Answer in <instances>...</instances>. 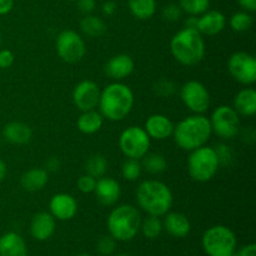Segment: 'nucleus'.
<instances>
[{
  "label": "nucleus",
  "mask_w": 256,
  "mask_h": 256,
  "mask_svg": "<svg viewBox=\"0 0 256 256\" xmlns=\"http://www.w3.org/2000/svg\"><path fill=\"white\" fill-rule=\"evenodd\" d=\"M134 102V92L130 86L122 82H114L102 90L98 108L104 119L116 122L132 112Z\"/></svg>",
  "instance_id": "f257e3e1"
},
{
  "label": "nucleus",
  "mask_w": 256,
  "mask_h": 256,
  "mask_svg": "<svg viewBox=\"0 0 256 256\" xmlns=\"http://www.w3.org/2000/svg\"><path fill=\"white\" fill-rule=\"evenodd\" d=\"M212 125L209 118L204 114H192L174 125L172 136L178 146L185 152H192L206 145L212 136Z\"/></svg>",
  "instance_id": "f03ea898"
},
{
  "label": "nucleus",
  "mask_w": 256,
  "mask_h": 256,
  "mask_svg": "<svg viewBox=\"0 0 256 256\" xmlns=\"http://www.w3.org/2000/svg\"><path fill=\"white\" fill-rule=\"evenodd\" d=\"M138 206L152 216H164L170 212L174 202L172 192L165 182L160 180L149 179L140 182L136 192Z\"/></svg>",
  "instance_id": "7ed1b4c3"
},
{
  "label": "nucleus",
  "mask_w": 256,
  "mask_h": 256,
  "mask_svg": "<svg viewBox=\"0 0 256 256\" xmlns=\"http://www.w3.org/2000/svg\"><path fill=\"white\" fill-rule=\"evenodd\" d=\"M170 52L179 64L195 66L205 58V40L196 29L184 28L170 40Z\"/></svg>",
  "instance_id": "20e7f679"
},
{
  "label": "nucleus",
  "mask_w": 256,
  "mask_h": 256,
  "mask_svg": "<svg viewBox=\"0 0 256 256\" xmlns=\"http://www.w3.org/2000/svg\"><path fill=\"white\" fill-rule=\"evenodd\" d=\"M142 215L130 204H122L114 208L106 220L108 230L116 242H129L140 232Z\"/></svg>",
  "instance_id": "39448f33"
},
{
  "label": "nucleus",
  "mask_w": 256,
  "mask_h": 256,
  "mask_svg": "<svg viewBox=\"0 0 256 256\" xmlns=\"http://www.w3.org/2000/svg\"><path fill=\"white\" fill-rule=\"evenodd\" d=\"M186 165L189 176L196 182H208L214 179L220 168L216 152L208 145L189 152Z\"/></svg>",
  "instance_id": "423d86ee"
},
{
  "label": "nucleus",
  "mask_w": 256,
  "mask_h": 256,
  "mask_svg": "<svg viewBox=\"0 0 256 256\" xmlns=\"http://www.w3.org/2000/svg\"><path fill=\"white\" fill-rule=\"evenodd\" d=\"M202 244L209 256H232L236 249V236L228 226L215 225L204 232Z\"/></svg>",
  "instance_id": "0eeeda50"
},
{
  "label": "nucleus",
  "mask_w": 256,
  "mask_h": 256,
  "mask_svg": "<svg viewBox=\"0 0 256 256\" xmlns=\"http://www.w3.org/2000/svg\"><path fill=\"white\" fill-rule=\"evenodd\" d=\"M152 139L144 128L132 125L122 132L119 136V148L125 158L142 160L149 152Z\"/></svg>",
  "instance_id": "6e6552de"
},
{
  "label": "nucleus",
  "mask_w": 256,
  "mask_h": 256,
  "mask_svg": "<svg viewBox=\"0 0 256 256\" xmlns=\"http://www.w3.org/2000/svg\"><path fill=\"white\" fill-rule=\"evenodd\" d=\"M212 134L222 140H232L240 134V115L229 105H219L210 116Z\"/></svg>",
  "instance_id": "1a4fd4ad"
},
{
  "label": "nucleus",
  "mask_w": 256,
  "mask_h": 256,
  "mask_svg": "<svg viewBox=\"0 0 256 256\" xmlns=\"http://www.w3.org/2000/svg\"><path fill=\"white\" fill-rule=\"evenodd\" d=\"M56 52L62 62L68 64H76L82 62L86 54V45L79 32L74 30H62L55 40Z\"/></svg>",
  "instance_id": "9d476101"
},
{
  "label": "nucleus",
  "mask_w": 256,
  "mask_h": 256,
  "mask_svg": "<svg viewBox=\"0 0 256 256\" xmlns=\"http://www.w3.org/2000/svg\"><path fill=\"white\" fill-rule=\"evenodd\" d=\"M180 99L194 114H204L212 104L209 90L198 80H189L180 88Z\"/></svg>",
  "instance_id": "9b49d317"
},
{
  "label": "nucleus",
  "mask_w": 256,
  "mask_h": 256,
  "mask_svg": "<svg viewBox=\"0 0 256 256\" xmlns=\"http://www.w3.org/2000/svg\"><path fill=\"white\" fill-rule=\"evenodd\" d=\"M228 70L232 79L245 86H252L256 82V59L250 52H232L228 60Z\"/></svg>",
  "instance_id": "f8f14e48"
},
{
  "label": "nucleus",
  "mask_w": 256,
  "mask_h": 256,
  "mask_svg": "<svg viewBox=\"0 0 256 256\" xmlns=\"http://www.w3.org/2000/svg\"><path fill=\"white\" fill-rule=\"evenodd\" d=\"M99 85L92 80H82L72 90V102L80 112H89L98 108L100 99Z\"/></svg>",
  "instance_id": "ddd939ff"
},
{
  "label": "nucleus",
  "mask_w": 256,
  "mask_h": 256,
  "mask_svg": "<svg viewBox=\"0 0 256 256\" xmlns=\"http://www.w3.org/2000/svg\"><path fill=\"white\" fill-rule=\"evenodd\" d=\"M49 210L55 220L68 222L76 215L78 202L72 195L68 192H58L50 199Z\"/></svg>",
  "instance_id": "4468645a"
},
{
  "label": "nucleus",
  "mask_w": 256,
  "mask_h": 256,
  "mask_svg": "<svg viewBox=\"0 0 256 256\" xmlns=\"http://www.w3.org/2000/svg\"><path fill=\"white\" fill-rule=\"evenodd\" d=\"M135 62L130 55L116 54L110 58L104 66V72L114 82H122L132 74Z\"/></svg>",
  "instance_id": "2eb2a0df"
},
{
  "label": "nucleus",
  "mask_w": 256,
  "mask_h": 256,
  "mask_svg": "<svg viewBox=\"0 0 256 256\" xmlns=\"http://www.w3.org/2000/svg\"><path fill=\"white\" fill-rule=\"evenodd\" d=\"M94 194L100 204L104 206H112L119 202L120 196H122V188H120L118 180L102 176L96 179Z\"/></svg>",
  "instance_id": "dca6fc26"
},
{
  "label": "nucleus",
  "mask_w": 256,
  "mask_h": 256,
  "mask_svg": "<svg viewBox=\"0 0 256 256\" xmlns=\"http://www.w3.org/2000/svg\"><path fill=\"white\" fill-rule=\"evenodd\" d=\"M144 129L150 139L162 142L172 136L174 122L164 114H152L145 122Z\"/></svg>",
  "instance_id": "f3484780"
},
{
  "label": "nucleus",
  "mask_w": 256,
  "mask_h": 256,
  "mask_svg": "<svg viewBox=\"0 0 256 256\" xmlns=\"http://www.w3.org/2000/svg\"><path fill=\"white\" fill-rule=\"evenodd\" d=\"M226 25V18L219 10H206L198 16L196 30L202 35L214 36L220 34Z\"/></svg>",
  "instance_id": "a211bd4d"
},
{
  "label": "nucleus",
  "mask_w": 256,
  "mask_h": 256,
  "mask_svg": "<svg viewBox=\"0 0 256 256\" xmlns=\"http://www.w3.org/2000/svg\"><path fill=\"white\" fill-rule=\"evenodd\" d=\"M56 229V220L50 212H40L32 216L30 222V234L39 242H45L52 236Z\"/></svg>",
  "instance_id": "6ab92c4d"
},
{
  "label": "nucleus",
  "mask_w": 256,
  "mask_h": 256,
  "mask_svg": "<svg viewBox=\"0 0 256 256\" xmlns=\"http://www.w3.org/2000/svg\"><path fill=\"white\" fill-rule=\"evenodd\" d=\"M2 138L10 144L25 145L32 140V130L22 122H10L2 128Z\"/></svg>",
  "instance_id": "aec40b11"
},
{
  "label": "nucleus",
  "mask_w": 256,
  "mask_h": 256,
  "mask_svg": "<svg viewBox=\"0 0 256 256\" xmlns=\"http://www.w3.org/2000/svg\"><path fill=\"white\" fill-rule=\"evenodd\" d=\"M164 216L165 219L162 222V229L166 230L168 234L174 238H185L189 235L192 225H190L186 215L178 212H169Z\"/></svg>",
  "instance_id": "412c9836"
},
{
  "label": "nucleus",
  "mask_w": 256,
  "mask_h": 256,
  "mask_svg": "<svg viewBox=\"0 0 256 256\" xmlns=\"http://www.w3.org/2000/svg\"><path fill=\"white\" fill-rule=\"evenodd\" d=\"M232 108L240 116L250 118L256 114V92L254 88H244L235 95Z\"/></svg>",
  "instance_id": "4be33fe9"
},
{
  "label": "nucleus",
  "mask_w": 256,
  "mask_h": 256,
  "mask_svg": "<svg viewBox=\"0 0 256 256\" xmlns=\"http://www.w3.org/2000/svg\"><path fill=\"white\" fill-rule=\"evenodd\" d=\"M49 182V172L44 168H32L26 170L20 178V185L29 192H36L44 189Z\"/></svg>",
  "instance_id": "5701e85b"
},
{
  "label": "nucleus",
  "mask_w": 256,
  "mask_h": 256,
  "mask_svg": "<svg viewBox=\"0 0 256 256\" xmlns=\"http://www.w3.org/2000/svg\"><path fill=\"white\" fill-rule=\"evenodd\" d=\"M0 256H28L24 239L14 232L0 236Z\"/></svg>",
  "instance_id": "b1692460"
},
{
  "label": "nucleus",
  "mask_w": 256,
  "mask_h": 256,
  "mask_svg": "<svg viewBox=\"0 0 256 256\" xmlns=\"http://www.w3.org/2000/svg\"><path fill=\"white\" fill-rule=\"evenodd\" d=\"M102 125H104V118L100 112H96V109L82 112L76 119L78 130L84 135L96 134L98 132H100Z\"/></svg>",
  "instance_id": "393cba45"
},
{
  "label": "nucleus",
  "mask_w": 256,
  "mask_h": 256,
  "mask_svg": "<svg viewBox=\"0 0 256 256\" xmlns=\"http://www.w3.org/2000/svg\"><path fill=\"white\" fill-rule=\"evenodd\" d=\"M80 30L88 38H100L106 34L108 26L102 18L96 15H85L80 22Z\"/></svg>",
  "instance_id": "a878e982"
},
{
  "label": "nucleus",
  "mask_w": 256,
  "mask_h": 256,
  "mask_svg": "<svg viewBox=\"0 0 256 256\" xmlns=\"http://www.w3.org/2000/svg\"><path fill=\"white\" fill-rule=\"evenodd\" d=\"M132 16L139 20H149L156 12V0H128Z\"/></svg>",
  "instance_id": "bb28decb"
},
{
  "label": "nucleus",
  "mask_w": 256,
  "mask_h": 256,
  "mask_svg": "<svg viewBox=\"0 0 256 256\" xmlns=\"http://www.w3.org/2000/svg\"><path fill=\"white\" fill-rule=\"evenodd\" d=\"M108 168H109V162H108L106 156L100 152L92 154L85 162V172L95 179L105 176Z\"/></svg>",
  "instance_id": "cd10ccee"
},
{
  "label": "nucleus",
  "mask_w": 256,
  "mask_h": 256,
  "mask_svg": "<svg viewBox=\"0 0 256 256\" xmlns=\"http://www.w3.org/2000/svg\"><path fill=\"white\" fill-rule=\"evenodd\" d=\"M142 160V169L152 175L162 174L168 169V162L165 156L162 154H158V152H152V154L148 152Z\"/></svg>",
  "instance_id": "c85d7f7f"
},
{
  "label": "nucleus",
  "mask_w": 256,
  "mask_h": 256,
  "mask_svg": "<svg viewBox=\"0 0 256 256\" xmlns=\"http://www.w3.org/2000/svg\"><path fill=\"white\" fill-rule=\"evenodd\" d=\"M140 230L148 239H156L162 232V222L159 216L148 215L145 219H142Z\"/></svg>",
  "instance_id": "c756f323"
},
{
  "label": "nucleus",
  "mask_w": 256,
  "mask_h": 256,
  "mask_svg": "<svg viewBox=\"0 0 256 256\" xmlns=\"http://www.w3.org/2000/svg\"><path fill=\"white\" fill-rule=\"evenodd\" d=\"M252 15L249 12H236L230 16L229 19V25L232 28V30L236 32H244L250 30V28L252 26Z\"/></svg>",
  "instance_id": "7c9ffc66"
},
{
  "label": "nucleus",
  "mask_w": 256,
  "mask_h": 256,
  "mask_svg": "<svg viewBox=\"0 0 256 256\" xmlns=\"http://www.w3.org/2000/svg\"><path fill=\"white\" fill-rule=\"evenodd\" d=\"M179 6L182 8V12L199 16L202 12L209 10L210 0H179Z\"/></svg>",
  "instance_id": "2f4dec72"
},
{
  "label": "nucleus",
  "mask_w": 256,
  "mask_h": 256,
  "mask_svg": "<svg viewBox=\"0 0 256 256\" xmlns=\"http://www.w3.org/2000/svg\"><path fill=\"white\" fill-rule=\"evenodd\" d=\"M142 172V166L140 160L126 158L122 164V176L126 182H136Z\"/></svg>",
  "instance_id": "473e14b6"
},
{
  "label": "nucleus",
  "mask_w": 256,
  "mask_h": 256,
  "mask_svg": "<svg viewBox=\"0 0 256 256\" xmlns=\"http://www.w3.org/2000/svg\"><path fill=\"white\" fill-rule=\"evenodd\" d=\"M152 90L159 98H170L176 92V85L169 79H160L154 82Z\"/></svg>",
  "instance_id": "72a5a7b5"
},
{
  "label": "nucleus",
  "mask_w": 256,
  "mask_h": 256,
  "mask_svg": "<svg viewBox=\"0 0 256 256\" xmlns=\"http://www.w3.org/2000/svg\"><path fill=\"white\" fill-rule=\"evenodd\" d=\"M115 248H116V240L112 235H105V236H102L98 240L96 249L102 255H112L114 252Z\"/></svg>",
  "instance_id": "f704fd0d"
},
{
  "label": "nucleus",
  "mask_w": 256,
  "mask_h": 256,
  "mask_svg": "<svg viewBox=\"0 0 256 256\" xmlns=\"http://www.w3.org/2000/svg\"><path fill=\"white\" fill-rule=\"evenodd\" d=\"M162 19L166 20V22H175L182 18V8L179 6V4H175V2H170V4L165 5L162 8Z\"/></svg>",
  "instance_id": "c9c22d12"
},
{
  "label": "nucleus",
  "mask_w": 256,
  "mask_h": 256,
  "mask_svg": "<svg viewBox=\"0 0 256 256\" xmlns=\"http://www.w3.org/2000/svg\"><path fill=\"white\" fill-rule=\"evenodd\" d=\"M95 185H96V179L89 174L82 175L76 182L78 190L82 192V194H92V192H94Z\"/></svg>",
  "instance_id": "e433bc0d"
},
{
  "label": "nucleus",
  "mask_w": 256,
  "mask_h": 256,
  "mask_svg": "<svg viewBox=\"0 0 256 256\" xmlns=\"http://www.w3.org/2000/svg\"><path fill=\"white\" fill-rule=\"evenodd\" d=\"M214 149H215V152H216L220 166H222V165H224V166L225 165H229L230 162H232V158H234V155H232V150L230 149L229 145L220 144V145H218L216 148H214Z\"/></svg>",
  "instance_id": "4c0bfd02"
},
{
  "label": "nucleus",
  "mask_w": 256,
  "mask_h": 256,
  "mask_svg": "<svg viewBox=\"0 0 256 256\" xmlns=\"http://www.w3.org/2000/svg\"><path fill=\"white\" fill-rule=\"evenodd\" d=\"M15 56L12 50L0 49V69H9L14 64Z\"/></svg>",
  "instance_id": "58836bf2"
},
{
  "label": "nucleus",
  "mask_w": 256,
  "mask_h": 256,
  "mask_svg": "<svg viewBox=\"0 0 256 256\" xmlns=\"http://www.w3.org/2000/svg\"><path fill=\"white\" fill-rule=\"evenodd\" d=\"M78 8L84 15H89L96 8V0H78Z\"/></svg>",
  "instance_id": "ea45409f"
},
{
  "label": "nucleus",
  "mask_w": 256,
  "mask_h": 256,
  "mask_svg": "<svg viewBox=\"0 0 256 256\" xmlns=\"http://www.w3.org/2000/svg\"><path fill=\"white\" fill-rule=\"evenodd\" d=\"M60 165H62L60 164V160L58 159V158L52 156L46 160L44 169L46 170L48 172H55L60 169Z\"/></svg>",
  "instance_id": "a19ab883"
},
{
  "label": "nucleus",
  "mask_w": 256,
  "mask_h": 256,
  "mask_svg": "<svg viewBox=\"0 0 256 256\" xmlns=\"http://www.w3.org/2000/svg\"><path fill=\"white\" fill-rule=\"evenodd\" d=\"M116 2H112V0H108L102 5V12L105 16H112L116 12Z\"/></svg>",
  "instance_id": "79ce46f5"
},
{
  "label": "nucleus",
  "mask_w": 256,
  "mask_h": 256,
  "mask_svg": "<svg viewBox=\"0 0 256 256\" xmlns=\"http://www.w3.org/2000/svg\"><path fill=\"white\" fill-rule=\"evenodd\" d=\"M14 8V0H0V15H6Z\"/></svg>",
  "instance_id": "37998d69"
},
{
  "label": "nucleus",
  "mask_w": 256,
  "mask_h": 256,
  "mask_svg": "<svg viewBox=\"0 0 256 256\" xmlns=\"http://www.w3.org/2000/svg\"><path fill=\"white\" fill-rule=\"evenodd\" d=\"M238 4H239L245 12H254L256 10V0H238Z\"/></svg>",
  "instance_id": "c03bdc74"
},
{
  "label": "nucleus",
  "mask_w": 256,
  "mask_h": 256,
  "mask_svg": "<svg viewBox=\"0 0 256 256\" xmlns=\"http://www.w3.org/2000/svg\"><path fill=\"white\" fill-rule=\"evenodd\" d=\"M236 256H256V245H246V246H244L239 252H238Z\"/></svg>",
  "instance_id": "a18cd8bd"
},
{
  "label": "nucleus",
  "mask_w": 256,
  "mask_h": 256,
  "mask_svg": "<svg viewBox=\"0 0 256 256\" xmlns=\"http://www.w3.org/2000/svg\"><path fill=\"white\" fill-rule=\"evenodd\" d=\"M196 24H198V16H194V15H189V18L185 20V28L196 29Z\"/></svg>",
  "instance_id": "49530a36"
},
{
  "label": "nucleus",
  "mask_w": 256,
  "mask_h": 256,
  "mask_svg": "<svg viewBox=\"0 0 256 256\" xmlns=\"http://www.w3.org/2000/svg\"><path fill=\"white\" fill-rule=\"evenodd\" d=\"M6 174H8L6 164H5V162L0 159V182H4V179L6 178Z\"/></svg>",
  "instance_id": "de8ad7c7"
},
{
  "label": "nucleus",
  "mask_w": 256,
  "mask_h": 256,
  "mask_svg": "<svg viewBox=\"0 0 256 256\" xmlns=\"http://www.w3.org/2000/svg\"><path fill=\"white\" fill-rule=\"evenodd\" d=\"M78 256H92V255H89V254H80V255H78Z\"/></svg>",
  "instance_id": "09e8293b"
},
{
  "label": "nucleus",
  "mask_w": 256,
  "mask_h": 256,
  "mask_svg": "<svg viewBox=\"0 0 256 256\" xmlns=\"http://www.w3.org/2000/svg\"><path fill=\"white\" fill-rule=\"evenodd\" d=\"M116 256H129V255H126V254H119V255H116Z\"/></svg>",
  "instance_id": "8fccbe9b"
},
{
  "label": "nucleus",
  "mask_w": 256,
  "mask_h": 256,
  "mask_svg": "<svg viewBox=\"0 0 256 256\" xmlns=\"http://www.w3.org/2000/svg\"><path fill=\"white\" fill-rule=\"evenodd\" d=\"M0 46H2V36H0Z\"/></svg>",
  "instance_id": "3c124183"
},
{
  "label": "nucleus",
  "mask_w": 256,
  "mask_h": 256,
  "mask_svg": "<svg viewBox=\"0 0 256 256\" xmlns=\"http://www.w3.org/2000/svg\"><path fill=\"white\" fill-rule=\"evenodd\" d=\"M69 2H74V0H69Z\"/></svg>",
  "instance_id": "603ef678"
},
{
  "label": "nucleus",
  "mask_w": 256,
  "mask_h": 256,
  "mask_svg": "<svg viewBox=\"0 0 256 256\" xmlns=\"http://www.w3.org/2000/svg\"><path fill=\"white\" fill-rule=\"evenodd\" d=\"M232 256H236V255H235V254H234V255H232Z\"/></svg>",
  "instance_id": "864d4df0"
}]
</instances>
